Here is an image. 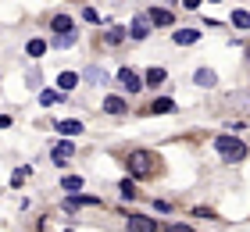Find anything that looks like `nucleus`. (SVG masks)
<instances>
[{
    "instance_id": "7c9ffc66",
    "label": "nucleus",
    "mask_w": 250,
    "mask_h": 232,
    "mask_svg": "<svg viewBox=\"0 0 250 232\" xmlns=\"http://www.w3.org/2000/svg\"><path fill=\"white\" fill-rule=\"evenodd\" d=\"M247 61H250V46H247Z\"/></svg>"
},
{
    "instance_id": "9b49d317",
    "label": "nucleus",
    "mask_w": 250,
    "mask_h": 232,
    "mask_svg": "<svg viewBox=\"0 0 250 232\" xmlns=\"http://www.w3.org/2000/svg\"><path fill=\"white\" fill-rule=\"evenodd\" d=\"M146 18H150L154 25H172V21H175V18H172V11H165V7H154Z\"/></svg>"
},
{
    "instance_id": "7ed1b4c3",
    "label": "nucleus",
    "mask_w": 250,
    "mask_h": 232,
    "mask_svg": "<svg viewBox=\"0 0 250 232\" xmlns=\"http://www.w3.org/2000/svg\"><path fill=\"white\" fill-rule=\"evenodd\" d=\"M118 83H122V89H129V93H140L143 89V79L132 72V68H118Z\"/></svg>"
},
{
    "instance_id": "39448f33",
    "label": "nucleus",
    "mask_w": 250,
    "mask_h": 232,
    "mask_svg": "<svg viewBox=\"0 0 250 232\" xmlns=\"http://www.w3.org/2000/svg\"><path fill=\"white\" fill-rule=\"evenodd\" d=\"M172 40H175L179 46H193V43L200 40V29H175V32H172Z\"/></svg>"
},
{
    "instance_id": "dca6fc26",
    "label": "nucleus",
    "mask_w": 250,
    "mask_h": 232,
    "mask_svg": "<svg viewBox=\"0 0 250 232\" xmlns=\"http://www.w3.org/2000/svg\"><path fill=\"white\" fill-rule=\"evenodd\" d=\"M50 29H54V36H58V32H72V18H68V15H58V18L50 21Z\"/></svg>"
},
{
    "instance_id": "4468645a",
    "label": "nucleus",
    "mask_w": 250,
    "mask_h": 232,
    "mask_svg": "<svg viewBox=\"0 0 250 232\" xmlns=\"http://www.w3.org/2000/svg\"><path fill=\"white\" fill-rule=\"evenodd\" d=\"M58 86H61V93L75 89V86H79V75H75V72H61V75H58Z\"/></svg>"
},
{
    "instance_id": "5701e85b",
    "label": "nucleus",
    "mask_w": 250,
    "mask_h": 232,
    "mask_svg": "<svg viewBox=\"0 0 250 232\" xmlns=\"http://www.w3.org/2000/svg\"><path fill=\"white\" fill-rule=\"evenodd\" d=\"M118 190H122V196H125V200H132V196H136V186H132V179H122V186H118Z\"/></svg>"
},
{
    "instance_id": "2eb2a0df",
    "label": "nucleus",
    "mask_w": 250,
    "mask_h": 232,
    "mask_svg": "<svg viewBox=\"0 0 250 232\" xmlns=\"http://www.w3.org/2000/svg\"><path fill=\"white\" fill-rule=\"evenodd\" d=\"M122 40H125V29H122V25H115V29L104 32V43H107V46H118Z\"/></svg>"
},
{
    "instance_id": "c756f323",
    "label": "nucleus",
    "mask_w": 250,
    "mask_h": 232,
    "mask_svg": "<svg viewBox=\"0 0 250 232\" xmlns=\"http://www.w3.org/2000/svg\"><path fill=\"white\" fill-rule=\"evenodd\" d=\"M183 4H186L189 11H197V7H200V0H183Z\"/></svg>"
},
{
    "instance_id": "6ab92c4d",
    "label": "nucleus",
    "mask_w": 250,
    "mask_h": 232,
    "mask_svg": "<svg viewBox=\"0 0 250 232\" xmlns=\"http://www.w3.org/2000/svg\"><path fill=\"white\" fill-rule=\"evenodd\" d=\"M75 40H79L75 29L72 32H58V36H54V46H75Z\"/></svg>"
},
{
    "instance_id": "423d86ee",
    "label": "nucleus",
    "mask_w": 250,
    "mask_h": 232,
    "mask_svg": "<svg viewBox=\"0 0 250 232\" xmlns=\"http://www.w3.org/2000/svg\"><path fill=\"white\" fill-rule=\"evenodd\" d=\"M97 204H100L97 196H86V193H72V200H64L68 211H75V207H97Z\"/></svg>"
},
{
    "instance_id": "c85d7f7f",
    "label": "nucleus",
    "mask_w": 250,
    "mask_h": 232,
    "mask_svg": "<svg viewBox=\"0 0 250 232\" xmlns=\"http://www.w3.org/2000/svg\"><path fill=\"white\" fill-rule=\"evenodd\" d=\"M11 125V114H0V129H7Z\"/></svg>"
},
{
    "instance_id": "cd10ccee",
    "label": "nucleus",
    "mask_w": 250,
    "mask_h": 232,
    "mask_svg": "<svg viewBox=\"0 0 250 232\" xmlns=\"http://www.w3.org/2000/svg\"><path fill=\"white\" fill-rule=\"evenodd\" d=\"M168 232H193L189 225H168Z\"/></svg>"
},
{
    "instance_id": "b1692460",
    "label": "nucleus",
    "mask_w": 250,
    "mask_h": 232,
    "mask_svg": "<svg viewBox=\"0 0 250 232\" xmlns=\"http://www.w3.org/2000/svg\"><path fill=\"white\" fill-rule=\"evenodd\" d=\"M86 79H89V83H107V75L100 72V68H89V72H86Z\"/></svg>"
},
{
    "instance_id": "20e7f679",
    "label": "nucleus",
    "mask_w": 250,
    "mask_h": 232,
    "mask_svg": "<svg viewBox=\"0 0 250 232\" xmlns=\"http://www.w3.org/2000/svg\"><path fill=\"white\" fill-rule=\"evenodd\" d=\"M150 25H154V21H150V18H146V15H140V18H136V21H132V29H129V36H132V40H146V36H150Z\"/></svg>"
},
{
    "instance_id": "393cba45",
    "label": "nucleus",
    "mask_w": 250,
    "mask_h": 232,
    "mask_svg": "<svg viewBox=\"0 0 250 232\" xmlns=\"http://www.w3.org/2000/svg\"><path fill=\"white\" fill-rule=\"evenodd\" d=\"M29 171H32V168H25V165H21V168L15 171V179H11V182H15V186H21V182H25V179H29Z\"/></svg>"
},
{
    "instance_id": "bb28decb",
    "label": "nucleus",
    "mask_w": 250,
    "mask_h": 232,
    "mask_svg": "<svg viewBox=\"0 0 250 232\" xmlns=\"http://www.w3.org/2000/svg\"><path fill=\"white\" fill-rule=\"evenodd\" d=\"M83 18H86V21H100V15H97L93 7H86V11H83Z\"/></svg>"
},
{
    "instance_id": "2f4dec72",
    "label": "nucleus",
    "mask_w": 250,
    "mask_h": 232,
    "mask_svg": "<svg viewBox=\"0 0 250 232\" xmlns=\"http://www.w3.org/2000/svg\"><path fill=\"white\" fill-rule=\"evenodd\" d=\"M211 4H218V0H211Z\"/></svg>"
},
{
    "instance_id": "aec40b11",
    "label": "nucleus",
    "mask_w": 250,
    "mask_h": 232,
    "mask_svg": "<svg viewBox=\"0 0 250 232\" xmlns=\"http://www.w3.org/2000/svg\"><path fill=\"white\" fill-rule=\"evenodd\" d=\"M58 100H61V93H58V89H43V93H40V104H43V107H54Z\"/></svg>"
},
{
    "instance_id": "f8f14e48",
    "label": "nucleus",
    "mask_w": 250,
    "mask_h": 232,
    "mask_svg": "<svg viewBox=\"0 0 250 232\" xmlns=\"http://www.w3.org/2000/svg\"><path fill=\"white\" fill-rule=\"evenodd\" d=\"M58 132H64V136H79V132H83V122L64 118V122H58Z\"/></svg>"
},
{
    "instance_id": "f03ea898",
    "label": "nucleus",
    "mask_w": 250,
    "mask_h": 232,
    "mask_svg": "<svg viewBox=\"0 0 250 232\" xmlns=\"http://www.w3.org/2000/svg\"><path fill=\"white\" fill-rule=\"evenodd\" d=\"M125 165H129V175L132 179H146V175H150V157H146L143 150H132Z\"/></svg>"
},
{
    "instance_id": "412c9836",
    "label": "nucleus",
    "mask_w": 250,
    "mask_h": 232,
    "mask_svg": "<svg viewBox=\"0 0 250 232\" xmlns=\"http://www.w3.org/2000/svg\"><path fill=\"white\" fill-rule=\"evenodd\" d=\"M232 25L236 29H250V11H232Z\"/></svg>"
},
{
    "instance_id": "0eeeda50",
    "label": "nucleus",
    "mask_w": 250,
    "mask_h": 232,
    "mask_svg": "<svg viewBox=\"0 0 250 232\" xmlns=\"http://www.w3.org/2000/svg\"><path fill=\"white\" fill-rule=\"evenodd\" d=\"M129 232H157V225L150 218H143V214H132L129 218Z\"/></svg>"
},
{
    "instance_id": "ddd939ff",
    "label": "nucleus",
    "mask_w": 250,
    "mask_h": 232,
    "mask_svg": "<svg viewBox=\"0 0 250 232\" xmlns=\"http://www.w3.org/2000/svg\"><path fill=\"white\" fill-rule=\"evenodd\" d=\"M104 111H107V114H125L129 107H125L122 97H107V100H104Z\"/></svg>"
},
{
    "instance_id": "4be33fe9",
    "label": "nucleus",
    "mask_w": 250,
    "mask_h": 232,
    "mask_svg": "<svg viewBox=\"0 0 250 232\" xmlns=\"http://www.w3.org/2000/svg\"><path fill=\"white\" fill-rule=\"evenodd\" d=\"M43 50H47V43H43V40H29V46H25V54H29V57H40Z\"/></svg>"
},
{
    "instance_id": "9d476101",
    "label": "nucleus",
    "mask_w": 250,
    "mask_h": 232,
    "mask_svg": "<svg viewBox=\"0 0 250 232\" xmlns=\"http://www.w3.org/2000/svg\"><path fill=\"white\" fill-rule=\"evenodd\" d=\"M168 111H175V100L172 97H157L150 104V114H168Z\"/></svg>"
},
{
    "instance_id": "a878e982",
    "label": "nucleus",
    "mask_w": 250,
    "mask_h": 232,
    "mask_svg": "<svg viewBox=\"0 0 250 232\" xmlns=\"http://www.w3.org/2000/svg\"><path fill=\"white\" fill-rule=\"evenodd\" d=\"M154 207H157L161 214H168V211H172V204H168V200H154Z\"/></svg>"
},
{
    "instance_id": "1a4fd4ad",
    "label": "nucleus",
    "mask_w": 250,
    "mask_h": 232,
    "mask_svg": "<svg viewBox=\"0 0 250 232\" xmlns=\"http://www.w3.org/2000/svg\"><path fill=\"white\" fill-rule=\"evenodd\" d=\"M193 83H197V86H204V89H211L214 83H218V75H214L211 68H200V72L193 75Z\"/></svg>"
},
{
    "instance_id": "a211bd4d",
    "label": "nucleus",
    "mask_w": 250,
    "mask_h": 232,
    "mask_svg": "<svg viewBox=\"0 0 250 232\" xmlns=\"http://www.w3.org/2000/svg\"><path fill=\"white\" fill-rule=\"evenodd\" d=\"M143 83H146V86H161V83H165V68H150Z\"/></svg>"
},
{
    "instance_id": "f3484780",
    "label": "nucleus",
    "mask_w": 250,
    "mask_h": 232,
    "mask_svg": "<svg viewBox=\"0 0 250 232\" xmlns=\"http://www.w3.org/2000/svg\"><path fill=\"white\" fill-rule=\"evenodd\" d=\"M61 190L64 193H79V190H83V179H79V175H64L61 179Z\"/></svg>"
},
{
    "instance_id": "6e6552de",
    "label": "nucleus",
    "mask_w": 250,
    "mask_h": 232,
    "mask_svg": "<svg viewBox=\"0 0 250 232\" xmlns=\"http://www.w3.org/2000/svg\"><path fill=\"white\" fill-rule=\"evenodd\" d=\"M72 154H75V147H72V143H58V147L50 150L54 165H64V161H72Z\"/></svg>"
},
{
    "instance_id": "f257e3e1",
    "label": "nucleus",
    "mask_w": 250,
    "mask_h": 232,
    "mask_svg": "<svg viewBox=\"0 0 250 232\" xmlns=\"http://www.w3.org/2000/svg\"><path fill=\"white\" fill-rule=\"evenodd\" d=\"M214 147H218V154H222L225 161H243V157H247V147H243L236 136H218V139H214Z\"/></svg>"
}]
</instances>
